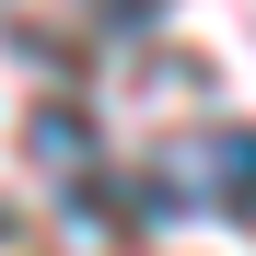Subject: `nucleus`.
I'll return each mask as SVG.
<instances>
[{"label":"nucleus","instance_id":"f03ea898","mask_svg":"<svg viewBox=\"0 0 256 256\" xmlns=\"http://www.w3.org/2000/svg\"><path fill=\"white\" fill-rule=\"evenodd\" d=\"M163 12H175V0H94V24H105V35H152Z\"/></svg>","mask_w":256,"mask_h":256},{"label":"nucleus","instance_id":"7ed1b4c3","mask_svg":"<svg viewBox=\"0 0 256 256\" xmlns=\"http://www.w3.org/2000/svg\"><path fill=\"white\" fill-rule=\"evenodd\" d=\"M0 233H12V210H0Z\"/></svg>","mask_w":256,"mask_h":256},{"label":"nucleus","instance_id":"f257e3e1","mask_svg":"<svg viewBox=\"0 0 256 256\" xmlns=\"http://www.w3.org/2000/svg\"><path fill=\"white\" fill-rule=\"evenodd\" d=\"M233 210V222H256V128H210V140H175L152 163V210L175 222V210Z\"/></svg>","mask_w":256,"mask_h":256}]
</instances>
